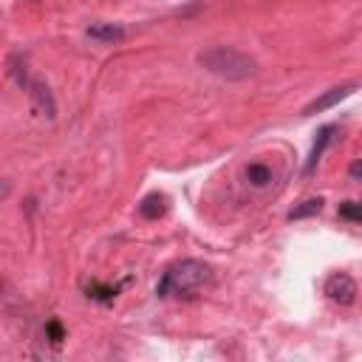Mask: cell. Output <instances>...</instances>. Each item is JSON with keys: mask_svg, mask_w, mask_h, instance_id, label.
Masks as SVG:
<instances>
[{"mask_svg": "<svg viewBox=\"0 0 362 362\" xmlns=\"http://www.w3.org/2000/svg\"><path fill=\"white\" fill-rule=\"evenodd\" d=\"M339 218L362 223V204H359V201H345V204L339 206Z\"/></svg>", "mask_w": 362, "mask_h": 362, "instance_id": "obj_12", "label": "cell"}, {"mask_svg": "<svg viewBox=\"0 0 362 362\" xmlns=\"http://www.w3.org/2000/svg\"><path fill=\"white\" fill-rule=\"evenodd\" d=\"M31 102H34V110L40 113V116H48V119H54V113H57V107H54V99H51V93H48V88L45 85H31Z\"/></svg>", "mask_w": 362, "mask_h": 362, "instance_id": "obj_7", "label": "cell"}, {"mask_svg": "<svg viewBox=\"0 0 362 362\" xmlns=\"http://www.w3.org/2000/svg\"><path fill=\"white\" fill-rule=\"evenodd\" d=\"M356 294H359L356 280L351 274H345V272H337V274H331L325 280V297L331 303H337V305H354Z\"/></svg>", "mask_w": 362, "mask_h": 362, "instance_id": "obj_3", "label": "cell"}, {"mask_svg": "<svg viewBox=\"0 0 362 362\" xmlns=\"http://www.w3.org/2000/svg\"><path fill=\"white\" fill-rule=\"evenodd\" d=\"M88 37L102 40V42H119L124 37V28L122 25H113V23H93L88 28Z\"/></svg>", "mask_w": 362, "mask_h": 362, "instance_id": "obj_8", "label": "cell"}, {"mask_svg": "<svg viewBox=\"0 0 362 362\" xmlns=\"http://www.w3.org/2000/svg\"><path fill=\"white\" fill-rule=\"evenodd\" d=\"M356 90V82H345V85H337V88H328L325 93H320L317 99H311L305 107H303V116H314V113H322L334 105H339L342 99H348L351 93Z\"/></svg>", "mask_w": 362, "mask_h": 362, "instance_id": "obj_4", "label": "cell"}, {"mask_svg": "<svg viewBox=\"0 0 362 362\" xmlns=\"http://www.w3.org/2000/svg\"><path fill=\"white\" fill-rule=\"evenodd\" d=\"M45 331H48V337H51V342H54V345H59V342H62V337H65V331H62V325H59L57 320H51V322L45 325Z\"/></svg>", "mask_w": 362, "mask_h": 362, "instance_id": "obj_13", "label": "cell"}, {"mask_svg": "<svg viewBox=\"0 0 362 362\" xmlns=\"http://www.w3.org/2000/svg\"><path fill=\"white\" fill-rule=\"evenodd\" d=\"M243 175H246V181H249L252 187H266V184L272 181V170H269L266 164H260V161H252V164H246Z\"/></svg>", "mask_w": 362, "mask_h": 362, "instance_id": "obj_9", "label": "cell"}, {"mask_svg": "<svg viewBox=\"0 0 362 362\" xmlns=\"http://www.w3.org/2000/svg\"><path fill=\"white\" fill-rule=\"evenodd\" d=\"M215 283L212 266L198 257H184L164 269L156 283V294L161 300H198Z\"/></svg>", "mask_w": 362, "mask_h": 362, "instance_id": "obj_1", "label": "cell"}, {"mask_svg": "<svg viewBox=\"0 0 362 362\" xmlns=\"http://www.w3.org/2000/svg\"><path fill=\"white\" fill-rule=\"evenodd\" d=\"M334 133H337V127H334V124H325V127H320V133H317V139H314V144H311V153H308L305 170H303V175H305V178H308V175L317 170V164H320V158H322L325 147L334 141Z\"/></svg>", "mask_w": 362, "mask_h": 362, "instance_id": "obj_5", "label": "cell"}, {"mask_svg": "<svg viewBox=\"0 0 362 362\" xmlns=\"http://www.w3.org/2000/svg\"><path fill=\"white\" fill-rule=\"evenodd\" d=\"M322 198L317 195V198H305L300 206H294L291 212H288V221H300V218H308V215H317L320 209H322Z\"/></svg>", "mask_w": 362, "mask_h": 362, "instance_id": "obj_10", "label": "cell"}, {"mask_svg": "<svg viewBox=\"0 0 362 362\" xmlns=\"http://www.w3.org/2000/svg\"><path fill=\"white\" fill-rule=\"evenodd\" d=\"M348 175L356 178V181H362V158H356V161L348 167Z\"/></svg>", "mask_w": 362, "mask_h": 362, "instance_id": "obj_14", "label": "cell"}, {"mask_svg": "<svg viewBox=\"0 0 362 362\" xmlns=\"http://www.w3.org/2000/svg\"><path fill=\"white\" fill-rule=\"evenodd\" d=\"M164 212H167V195H161V192H150V195L139 204V215L147 218V221H156V218H161Z\"/></svg>", "mask_w": 362, "mask_h": 362, "instance_id": "obj_6", "label": "cell"}, {"mask_svg": "<svg viewBox=\"0 0 362 362\" xmlns=\"http://www.w3.org/2000/svg\"><path fill=\"white\" fill-rule=\"evenodd\" d=\"M198 65L221 79H229V82L249 79L257 74V62L232 45H209V48L198 51Z\"/></svg>", "mask_w": 362, "mask_h": 362, "instance_id": "obj_2", "label": "cell"}, {"mask_svg": "<svg viewBox=\"0 0 362 362\" xmlns=\"http://www.w3.org/2000/svg\"><path fill=\"white\" fill-rule=\"evenodd\" d=\"M119 294V286H102V283H88V297L90 300H99V303H113Z\"/></svg>", "mask_w": 362, "mask_h": 362, "instance_id": "obj_11", "label": "cell"}]
</instances>
